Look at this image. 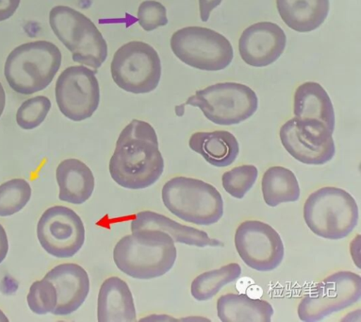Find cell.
I'll return each instance as SVG.
<instances>
[{
	"mask_svg": "<svg viewBox=\"0 0 361 322\" xmlns=\"http://www.w3.org/2000/svg\"><path fill=\"white\" fill-rule=\"evenodd\" d=\"M109 167L113 180L124 189H144L157 183L164 173V159L155 129L138 119L126 126Z\"/></svg>",
	"mask_w": 361,
	"mask_h": 322,
	"instance_id": "cell-1",
	"label": "cell"
},
{
	"mask_svg": "<svg viewBox=\"0 0 361 322\" xmlns=\"http://www.w3.org/2000/svg\"><path fill=\"white\" fill-rule=\"evenodd\" d=\"M178 251L175 241L159 229H139L118 241L114 250V261L122 273L131 278L150 280L169 273Z\"/></svg>",
	"mask_w": 361,
	"mask_h": 322,
	"instance_id": "cell-2",
	"label": "cell"
},
{
	"mask_svg": "<svg viewBox=\"0 0 361 322\" xmlns=\"http://www.w3.org/2000/svg\"><path fill=\"white\" fill-rule=\"evenodd\" d=\"M63 56L51 42L39 40L16 47L8 55L4 75L16 93L30 96L51 85L61 68Z\"/></svg>",
	"mask_w": 361,
	"mask_h": 322,
	"instance_id": "cell-3",
	"label": "cell"
},
{
	"mask_svg": "<svg viewBox=\"0 0 361 322\" xmlns=\"http://www.w3.org/2000/svg\"><path fill=\"white\" fill-rule=\"evenodd\" d=\"M303 215L313 234L324 239L340 240L354 231L360 213L357 201L346 190L324 186L307 197Z\"/></svg>",
	"mask_w": 361,
	"mask_h": 322,
	"instance_id": "cell-4",
	"label": "cell"
},
{
	"mask_svg": "<svg viewBox=\"0 0 361 322\" xmlns=\"http://www.w3.org/2000/svg\"><path fill=\"white\" fill-rule=\"evenodd\" d=\"M161 198L168 211L185 222L209 226L224 215V200L216 187L198 179L175 177L165 183Z\"/></svg>",
	"mask_w": 361,
	"mask_h": 322,
	"instance_id": "cell-5",
	"label": "cell"
},
{
	"mask_svg": "<svg viewBox=\"0 0 361 322\" xmlns=\"http://www.w3.org/2000/svg\"><path fill=\"white\" fill-rule=\"evenodd\" d=\"M49 25L75 63L96 70L104 64L107 42L96 24L82 13L68 6H56L50 11Z\"/></svg>",
	"mask_w": 361,
	"mask_h": 322,
	"instance_id": "cell-6",
	"label": "cell"
},
{
	"mask_svg": "<svg viewBox=\"0 0 361 322\" xmlns=\"http://www.w3.org/2000/svg\"><path fill=\"white\" fill-rule=\"evenodd\" d=\"M184 105L200 108L214 124L232 126L250 119L259 107V100L248 86L223 83L195 92Z\"/></svg>",
	"mask_w": 361,
	"mask_h": 322,
	"instance_id": "cell-7",
	"label": "cell"
},
{
	"mask_svg": "<svg viewBox=\"0 0 361 322\" xmlns=\"http://www.w3.org/2000/svg\"><path fill=\"white\" fill-rule=\"evenodd\" d=\"M111 73L114 82L122 90L137 95L150 93L161 82V59L150 44L128 42L114 53Z\"/></svg>",
	"mask_w": 361,
	"mask_h": 322,
	"instance_id": "cell-8",
	"label": "cell"
},
{
	"mask_svg": "<svg viewBox=\"0 0 361 322\" xmlns=\"http://www.w3.org/2000/svg\"><path fill=\"white\" fill-rule=\"evenodd\" d=\"M170 44L176 58L204 71L226 69L234 57L231 42L208 28L186 27L176 30Z\"/></svg>",
	"mask_w": 361,
	"mask_h": 322,
	"instance_id": "cell-9",
	"label": "cell"
},
{
	"mask_svg": "<svg viewBox=\"0 0 361 322\" xmlns=\"http://www.w3.org/2000/svg\"><path fill=\"white\" fill-rule=\"evenodd\" d=\"M361 278L351 271H338L316 285L299 302L300 321L317 322L360 299Z\"/></svg>",
	"mask_w": 361,
	"mask_h": 322,
	"instance_id": "cell-10",
	"label": "cell"
},
{
	"mask_svg": "<svg viewBox=\"0 0 361 322\" xmlns=\"http://www.w3.org/2000/svg\"><path fill=\"white\" fill-rule=\"evenodd\" d=\"M332 136V131L323 122L298 117L288 120L279 131L285 150L298 162L309 166H323L334 158L336 145Z\"/></svg>",
	"mask_w": 361,
	"mask_h": 322,
	"instance_id": "cell-11",
	"label": "cell"
},
{
	"mask_svg": "<svg viewBox=\"0 0 361 322\" xmlns=\"http://www.w3.org/2000/svg\"><path fill=\"white\" fill-rule=\"evenodd\" d=\"M59 110L72 121L90 119L100 102L96 72L84 66H69L61 73L55 86Z\"/></svg>",
	"mask_w": 361,
	"mask_h": 322,
	"instance_id": "cell-12",
	"label": "cell"
},
{
	"mask_svg": "<svg viewBox=\"0 0 361 322\" xmlns=\"http://www.w3.org/2000/svg\"><path fill=\"white\" fill-rule=\"evenodd\" d=\"M234 244L240 259L254 270H275L284 259L285 248L281 235L262 221L240 223L235 232Z\"/></svg>",
	"mask_w": 361,
	"mask_h": 322,
	"instance_id": "cell-13",
	"label": "cell"
},
{
	"mask_svg": "<svg viewBox=\"0 0 361 322\" xmlns=\"http://www.w3.org/2000/svg\"><path fill=\"white\" fill-rule=\"evenodd\" d=\"M37 237L44 250L57 258H71L83 247L85 228L80 215L66 206L46 210L37 224Z\"/></svg>",
	"mask_w": 361,
	"mask_h": 322,
	"instance_id": "cell-14",
	"label": "cell"
},
{
	"mask_svg": "<svg viewBox=\"0 0 361 322\" xmlns=\"http://www.w3.org/2000/svg\"><path fill=\"white\" fill-rule=\"evenodd\" d=\"M284 30L272 22H259L243 30L239 41L240 57L254 67H264L275 63L286 47Z\"/></svg>",
	"mask_w": 361,
	"mask_h": 322,
	"instance_id": "cell-15",
	"label": "cell"
},
{
	"mask_svg": "<svg viewBox=\"0 0 361 322\" xmlns=\"http://www.w3.org/2000/svg\"><path fill=\"white\" fill-rule=\"evenodd\" d=\"M51 282L58 294V304L53 315L69 316L85 302L90 292L88 273L77 264L56 266L44 277Z\"/></svg>",
	"mask_w": 361,
	"mask_h": 322,
	"instance_id": "cell-16",
	"label": "cell"
},
{
	"mask_svg": "<svg viewBox=\"0 0 361 322\" xmlns=\"http://www.w3.org/2000/svg\"><path fill=\"white\" fill-rule=\"evenodd\" d=\"M159 229L169 234L175 243L194 247H219L223 243L216 238H211L205 231L183 225L171 220L164 215L152 211L140 212L131 221V232L139 229Z\"/></svg>",
	"mask_w": 361,
	"mask_h": 322,
	"instance_id": "cell-17",
	"label": "cell"
},
{
	"mask_svg": "<svg viewBox=\"0 0 361 322\" xmlns=\"http://www.w3.org/2000/svg\"><path fill=\"white\" fill-rule=\"evenodd\" d=\"M99 322H134L137 321L135 304L130 288L119 277L105 280L97 299Z\"/></svg>",
	"mask_w": 361,
	"mask_h": 322,
	"instance_id": "cell-18",
	"label": "cell"
},
{
	"mask_svg": "<svg viewBox=\"0 0 361 322\" xmlns=\"http://www.w3.org/2000/svg\"><path fill=\"white\" fill-rule=\"evenodd\" d=\"M60 193L64 203L80 205L88 201L94 190V177L90 167L78 159H66L56 170Z\"/></svg>",
	"mask_w": 361,
	"mask_h": 322,
	"instance_id": "cell-19",
	"label": "cell"
},
{
	"mask_svg": "<svg viewBox=\"0 0 361 322\" xmlns=\"http://www.w3.org/2000/svg\"><path fill=\"white\" fill-rule=\"evenodd\" d=\"M189 147L207 163L216 167L231 166L240 154V144L228 131H198L192 134Z\"/></svg>",
	"mask_w": 361,
	"mask_h": 322,
	"instance_id": "cell-20",
	"label": "cell"
},
{
	"mask_svg": "<svg viewBox=\"0 0 361 322\" xmlns=\"http://www.w3.org/2000/svg\"><path fill=\"white\" fill-rule=\"evenodd\" d=\"M279 16L298 32L317 30L329 13V0H276Z\"/></svg>",
	"mask_w": 361,
	"mask_h": 322,
	"instance_id": "cell-21",
	"label": "cell"
},
{
	"mask_svg": "<svg viewBox=\"0 0 361 322\" xmlns=\"http://www.w3.org/2000/svg\"><path fill=\"white\" fill-rule=\"evenodd\" d=\"M293 114L298 119L319 120L334 133V107L329 94L317 83H305L296 89L293 100Z\"/></svg>",
	"mask_w": 361,
	"mask_h": 322,
	"instance_id": "cell-22",
	"label": "cell"
},
{
	"mask_svg": "<svg viewBox=\"0 0 361 322\" xmlns=\"http://www.w3.org/2000/svg\"><path fill=\"white\" fill-rule=\"evenodd\" d=\"M217 316L222 322H270L272 304L246 294L228 293L217 299Z\"/></svg>",
	"mask_w": 361,
	"mask_h": 322,
	"instance_id": "cell-23",
	"label": "cell"
},
{
	"mask_svg": "<svg viewBox=\"0 0 361 322\" xmlns=\"http://www.w3.org/2000/svg\"><path fill=\"white\" fill-rule=\"evenodd\" d=\"M262 191L263 200L270 207L295 203L301 194L295 173L284 167H272L266 170L262 176Z\"/></svg>",
	"mask_w": 361,
	"mask_h": 322,
	"instance_id": "cell-24",
	"label": "cell"
},
{
	"mask_svg": "<svg viewBox=\"0 0 361 322\" xmlns=\"http://www.w3.org/2000/svg\"><path fill=\"white\" fill-rule=\"evenodd\" d=\"M242 275L237 263L223 266L216 270L206 271L192 281L191 294L198 302H206L216 296L224 287L236 281Z\"/></svg>",
	"mask_w": 361,
	"mask_h": 322,
	"instance_id": "cell-25",
	"label": "cell"
},
{
	"mask_svg": "<svg viewBox=\"0 0 361 322\" xmlns=\"http://www.w3.org/2000/svg\"><path fill=\"white\" fill-rule=\"evenodd\" d=\"M32 186L24 179H13L0 186V217L20 212L32 198Z\"/></svg>",
	"mask_w": 361,
	"mask_h": 322,
	"instance_id": "cell-26",
	"label": "cell"
},
{
	"mask_svg": "<svg viewBox=\"0 0 361 322\" xmlns=\"http://www.w3.org/2000/svg\"><path fill=\"white\" fill-rule=\"evenodd\" d=\"M259 177V169L252 165H243L224 173L222 184L231 197L242 200L250 191Z\"/></svg>",
	"mask_w": 361,
	"mask_h": 322,
	"instance_id": "cell-27",
	"label": "cell"
},
{
	"mask_svg": "<svg viewBox=\"0 0 361 322\" xmlns=\"http://www.w3.org/2000/svg\"><path fill=\"white\" fill-rule=\"evenodd\" d=\"M51 109V102L47 97L37 96L25 100L16 113V123L23 130H33L46 120Z\"/></svg>",
	"mask_w": 361,
	"mask_h": 322,
	"instance_id": "cell-28",
	"label": "cell"
},
{
	"mask_svg": "<svg viewBox=\"0 0 361 322\" xmlns=\"http://www.w3.org/2000/svg\"><path fill=\"white\" fill-rule=\"evenodd\" d=\"M30 309L37 315L53 313L58 304V294L54 285L49 280L33 282L27 297Z\"/></svg>",
	"mask_w": 361,
	"mask_h": 322,
	"instance_id": "cell-29",
	"label": "cell"
},
{
	"mask_svg": "<svg viewBox=\"0 0 361 322\" xmlns=\"http://www.w3.org/2000/svg\"><path fill=\"white\" fill-rule=\"evenodd\" d=\"M137 18L140 27L145 32H153L168 24L166 8L155 0L142 2L137 12Z\"/></svg>",
	"mask_w": 361,
	"mask_h": 322,
	"instance_id": "cell-30",
	"label": "cell"
},
{
	"mask_svg": "<svg viewBox=\"0 0 361 322\" xmlns=\"http://www.w3.org/2000/svg\"><path fill=\"white\" fill-rule=\"evenodd\" d=\"M21 0H0V22L8 20L16 13Z\"/></svg>",
	"mask_w": 361,
	"mask_h": 322,
	"instance_id": "cell-31",
	"label": "cell"
},
{
	"mask_svg": "<svg viewBox=\"0 0 361 322\" xmlns=\"http://www.w3.org/2000/svg\"><path fill=\"white\" fill-rule=\"evenodd\" d=\"M223 0H200L201 20L207 22L211 16L212 11L222 4Z\"/></svg>",
	"mask_w": 361,
	"mask_h": 322,
	"instance_id": "cell-32",
	"label": "cell"
},
{
	"mask_svg": "<svg viewBox=\"0 0 361 322\" xmlns=\"http://www.w3.org/2000/svg\"><path fill=\"white\" fill-rule=\"evenodd\" d=\"M9 251V240L4 227L0 224V264L4 261Z\"/></svg>",
	"mask_w": 361,
	"mask_h": 322,
	"instance_id": "cell-33",
	"label": "cell"
},
{
	"mask_svg": "<svg viewBox=\"0 0 361 322\" xmlns=\"http://www.w3.org/2000/svg\"><path fill=\"white\" fill-rule=\"evenodd\" d=\"M5 105H6V93H5L4 85L0 83V117L4 114Z\"/></svg>",
	"mask_w": 361,
	"mask_h": 322,
	"instance_id": "cell-34",
	"label": "cell"
},
{
	"mask_svg": "<svg viewBox=\"0 0 361 322\" xmlns=\"http://www.w3.org/2000/svg\"><path fill=\"white\" fill-rule=\"evenodd\" d=\"M155 316H157V315H155ZM149 319H151V321H176L175 318H171V316L161 315V316H157L156 318H149V316H148V318H142L141 321H149Z\"/></svg>",
	"mask_w": 361,
	"mask_h": 322,
	"instance_id": "cell-35",
	"label": "cell"
},
{
	"mask_svg": "<svg viewBox=\"0 0 361 322\" xmlns=\"http://www.w3.org/2000/svg\"><path fill=\"white\" fill-rule=\"evenodd\" d=\"M185 112V105H178L176 107V114L178 117H183Z\"/></svg>",
	"mask_w": 361,
	"mask_h": 322,
	"instance_id": "cell-36",
	"label": "cell"
},
{
	"mask_svg": "<svg viewBox=\"0 0 361 322\" xmlns=\"http://www.w3.org/2000/svg\"><path fill=\"white\" fill-rule=\"evenodd\" d=\"M9 318H7L6 315L1 310H0V322H8Z\"/></svg>",
	"mask_w": 361,
	"mask_h": 322,
	"instance_id": "cell-37",
	"label": "cell"
}]
</instances>
